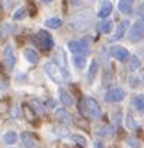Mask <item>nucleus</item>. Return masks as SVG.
<instances>
[{
	"mask_svg": "<svg viewBox=\"0 0 144 148\" xmlns=\"http://www.w3.org/2000/svg\"><path fill=\"white\" fill-rule=\"evenodd\" d=\"M96 73H98V61H95V60H93V61L90 62L89 70H88V80H89V83H92V82L95 80Z\"/></svg>",
	"mask_w": 144,
	"mask_h": 148,
	"instance_id": "nucleus-14",
	"label": "nucleus"
},
{
	"mask_svg": "<svg viewBox=\"0 0 144 148\" xmlns=\"http://www.w3.org/2000/svg\"><path fill=\"white\" fill-rule=\"evenodd\" d=\"M128 25H130V22H128V21H122V22L119 23L118 29L115 31V34H114V36H112V41H118L119 38H122V36L125 35V31H127Z\"/></svg>",
	"mask_w": 144,
	"mask_h": 148,
	"instance_id": "nucleus-9",
	"label": "nucleus"
},
{
	"mask_svg": "<svg viewBox=\"0 0 144 148\" xmlns=\"http://www.w3.org/2000/svg\"><path fill=\"white\" fill-rule=\"evenodd\" d=\"M101 31L105 32V34H109V32L112 31V22H111V21H103V22L101 23Z\"/></svg>",
	"mask_w": 144,
	"mask_h": 148,
	"instance_id": "nucleus-23",
	"label": "nucleus"
},
{
	"mask_svg": "<svg viewBox=\"0 0 144 148\" xmlns=\"http://www.w3.org/2000/svg\"><path fill=\"white\" fill-rule=\"evenodd\" d=\"M73 61H74V65H76L77 68H83V67L86 65V57H85L83 54H74Z\"/></svg>",
	"mask_w": 144,
	"mask_h": 148,
	"instance_id": "nucleus-19",
	"label": "nucleus"
},
{
	"mask_svg": "<svg viewBox=\"0 0 144 148\" xmlns=\"http://www.w3.org/2000/svg\"><path fill=\"white\" fill-rule=\"evenodd\" d=\"M143 38H144V19H140L131 26L128 39L130 42H140Z\"/></svg>",
	"mask_w": 144,
	"mask_h": 148,
	"instance_id": "nucleus-3",
	"label": "nucleus"
},
{
	"mask_svg": "<svg viewBox=\"0 0 144 148\" xmlns=\"http://www.w3.org/2000/svg\"><path fill=\"white\" fill-rule=\"evenodd\" d=\"M47 103H48V105H47V106H48V108H54V106H55V102H54V100H52V99H51V100H48V102H47Z\"/></svg>",
	"mask_w": 144,
	"mask_h": 148,
	"instance_id": "nucleus-30",
	"label": "nucleus"
},
{
	"mask_svg": "<svg viewBox=\"0 0 144 148\" xmlns=\"http://www.w3.org/2000/svg\"><path fill=\"white\" fill-rule=\"evenodd\" d=\"M95 148H105V147H103L102 141H96V142H95Z\"/></svg>",
	"mask_w": 144,
	"mask_h": 148,
	"instance_id": "nucleus-29",
	"label": "nucleus"
},
{
	"mask_svg": "<svg viewBox=\"0 0 144 148\" xmlns=\"http://www.w3.org/2000/svg\"><path fill=\"white\" fill-rule=\"evenodd\" d=\"M8 103L6 102H0V113H5L6 110H8Z\"/></svg>",
	"mask_w": 144,
	"mask_h": 148,
	"instance_id": "nucleus-28",
	"label": "nucleus"
},
{
	"mask_svg": "<svg viewBox=\"0 0 144 148\" xmlns=\"http://www.w3.org/2000/svg\"><path fill=\"white\" fill-rule=\"evenodd\" d=\"M60 100L64 106H71L73 105V97H71V95L65 90H60Z\"/></svg>",
	"mask_w": 144,
	"mask_h": 148,
	"instance_id": "nucleus-13",
	"label": "nucleus"
},
{
	"mask_svg": "<svg viewBox=\"0 0 144 148\" xmlns=\"http://www.w3.org/2000/svg\"><path fill=\"white\" fill-rule=\"evenodd\" d=\"M16 141H18V135H16V132H6L5 135H3V142L5 144H8V145H13V144H16Z\"/></svg>",
	"mask_w": 144,
	"mask_h": 148,
	"instance_id": "nucleus-18",
	"label": "nucleus"
},
{
	"mask_svg": "<svg viewBox=\"0 0 144 148\" xmlns=\"http://www.w3.org/2000/svg\"><path fill=\"white\" fill-rule=\"evenodd\" d=\"M44 70H45V73L48 74V77H50L54 83H57V84L64 83V80L67 79L65 70H63V67L57 65L55 62H47V64L44 65Z\"/></svg>",
	"mask_w": 144,
	"mask_h": 148,
	"instance_id": "nucleus-2",
	"label": "nucleus"
},
{
	"mask_svg": "<svg viewBox=\"0 0 144 148\" xmlns=\"http://www.w3.org/2000/svg\"><path fill=\"white\" fill-rule=\"evenodd\" d=\"M26 16V9L25 8H19L18 10H16V13L13 15V19L15 21H19V19H23Z\"/></svg>",
	"mask_w": 144,
	"mask_h": 148,
	"instance_id": "nucleus-24",
	"label": "nucleus"
},
{
	"mask_svg": "<svg viewBox=\"0 0 144 148\" xmlns=\"http://www.w3.org/2000/svg\"><path fill=\"white\" fill-rule=\"evenodd\" d=\"M3 61H5V65L10 70L13 68L15 62H16V58H15V54H13V49L10 45H6L5 47V51H3Z\"/></svg>",
	"mask_w": 144,
	"mask_h": 148,
	"instance_id": "nucleus-7",
	"label": "nucleus"
},
{
	"mask_svg": "<svg viewBox=\"0 0 144 148\" xmlns=\"http://www.w3.org/2000/svg\"><path fill=\"white\" fill-rule=\"evenodd\" d=\"M74 139H76V142H79L80 145H86V141H85L83 136H80V135H74Z\"/></svg>",
	"mask_w": 144,
	"mask_h": 148,
	"instance_id": "nucleus-27",
	"label": "nucleus"
},
{
	"mask_svg": "<svg viewBox=\"0 0 144 148\" xmlns=\"http://www.w3.org/2000/svg\"><path fill=\"white\" fill-rule=\"evenodd\" d=\"M21 139H22V144L26 148H32L35 145V136L31 132H22L21 134Z\"/></svg>",
	"mask_w": 144,
	"mask_h": 148,
	"instance_id": "nucleus-10",
	"label": "nucleus"
},
{
	"mask_svg": "<svg viewBox=\"0 0 144 148\" xmlns=\"http://www.w3.org/2000/svg\"><path fill=\"white\" fill-rule=\"evenodd\" d=\"M79 109H80V112H82L83 116L90 118V119H99L101 115H102L99 103L95 99H90V97L83 99L80 102V105H79Z\"/></svg>",
	"mask_w": 144,
	"mask_h": 148,
	"instance_id": "nucleus-1",
	"label": "nucleus"
},
{
	"mask_svg": "<svg viewBox=\"0 0 144 148\" xmlns=\"http://www.w3.org/2000/svg\"><path fill=\"white\" fill-rule=\"evenodd\" d=\"M35 41L38 42V45L44 49V51H50L54 47V41H52V36L47 32V31H39L35 36Z\"/></svg>",
	"mask_w": 144,
	"mask_h": 148,
	"instance_id": "nucleus-4",
	"label": "nucleus"
},
{
	"mask_svg": "<svg viewBox=\"0 0 144 148\" xmlns=\"http://www.w3.org/2000/svg\"><path fill=\"white\" fill-rule=\"evenodd\" d=\"M32 109H35V112L37 113H39V115H42L44 113V109H42V106H41V103H38L37 100H32Z\"/></svg>",
	"mask_w": 144,
	"mask_h": 148,
	"instance_id": "nucleus-25",
	"label": "nucleus"
},
{
	"mask_svg": "<svg viewBox=\"0 0 144 148\" xmlns=\"http://www.w3.org/2000/svg\"><path fill=\"white\" fill-rule=\"evenodd\" d=\"M68 49L73 54H85L89 51V44L86 41H70Z\"/></svg>",
	"mask_w": 144,
	"mask_h": 148,
	"instance_id": "nucleus-5",
	"label": "nucleus"
},
{
	"mask_svg": "<svg viewBox=\"0 0 144 148\" xmlns=\"http://www.w3.org/2000/svg\"><path fill=\"white\" fill-rule=\"evenodd\" d=\"M143 79H144V71H143Z\"/></svg>",
	"mask_w": 144,
	"mask_h": 148,
	"instance_id": "nucleus-33",
	"label": "nucleus"
},
{
	"mask_svg": "<svg viewBox=\"0 0 144 148\" xmlns=\"http://www.w3.org/2000/svg\"><path fill=\"white\" fill-rule=\"evenodd\" d=\"M130 67H131V70H135V68H138V67H140V61H138V58H137V57H132Z\"/></svg>",
	"mask_w": 144,
	"mask_h": 148,
	"instance_id": "nucleus-26",
	"label": "nucleus"
},
{
	"mask_svg": "<svg viewBox=\"0 0 144 148\" xmlns=\"http://www.w3.org/2000/svg\"><path fill=\"white\" fill-rule=\"evenodd\" d=\"M111 12H112V5H111V2H105L98 15H99V18H108V16L111 15Z\"/></svg>",
	"mask_w": 144,
	"mask_h": 148,
	"instance_id": "nucleus-17",
	"label": "nucleus"
},
{
	"mask_svg": "<svg viewBox=\"0 0 144 148\" xmlns=\"http://www.w3.org/2000/svg\"><path fill=\"white\" fill-rule=\"evenodd\" d=\"M118 9L121 13H125V15H130L131 10H132V0H119L118 3Z\"/></svg>",
	"mask_w": 144,
	"mask_h": 148,
	"instance_id": "nucleus-11",
	"label": "nucleus"
},
{
	"mask_svg": "<svg viewBox=\"0 0 144 148\" xmlns=\"http://www.w3.org/2000/svg\"><path fill=\"white\" fill-rule=\"evenodd\" d=\"M42 2H45V3H50V2H52V0H42Z\"/></svg>",
	"mask_w": 144,
	"mask_h": 148,
	"instance_id": "nucleus-31",
	"label": "nucleus"
},
{
	"mask_svg": "<svg viewBox=\"0 0 144 148\" xmlns=\"http://www.w3.org/2000/svg\"><path fill=\"white\" fill-rule=\"evenodd\" d=\"M23 55H25V58H26L29 62H32V64L38 62V58H39V55H38V52H37V51H34V49L28 48V49H25Z\"/></svg>",
	"mask_w": 144,
	"mask_h": 148,
	"instance_id": "nucleus-15",
	"label": "nucleus"
},
{
	"mask_svg": "<svg viewBox=\"0 0 144 148\" xmlns=\"http://www.w3.org/2000/svg\"><path fill=\"white\" fill-rule=\"evenodd\" d=\"M22 110H23V113H25V118H26L29 122H34V121H35V115H37V112L32 109V106H29V105H23V106H22Z\"/></svg>",
	"mask_w": 144,
	"mask_h": 148,
	"instance_id": "nucleus-16",
	"label": "nucleus"
},
{
	"mask_svg": "<svg viewBox=\"0 0 144 148\" xmlns=\"http://www.w3.org/2000/svg\"><path fill=\"white\" fill-rule=\"evenodd\" d=\"M124 97H125V92L122 89H111L105 95V100L106 102H121Z\"/></svg>",
	"mask_w": 144,
	"mask_h": 148,
	"instance_id": "nucleus-8",
	"label": "nucleus"
},
{
	"mask_svg": "<svg viewBox=\"0 0 144 148\" xmlns=\"http://www.w3.org/2000/svg\"><path fill=\"white\" fill-rule=\"evenodd\" d=\"M5 2H6V5H10V0H5Z\"/></svg>",
	"mask_w": 144,
	"mask_h": 148,
	"instance_id": "nucleus-32",
	"label": "nucleus"
},
{
	"mask_svg": "<svg viewBox=\"0 0 144 148\" xmlns=\"http://www.w3.org/2000/svg\"><path fill=\"white\" fill-rule=\"evenodd\" d=\"M109 54H111L114 58H116L118 61H127V60L130 58L128 51H127L124 47H121V45H114V47H111Z\"/></svg>",
	"mask_w": 144,
	"mask_h": 148,
	"instance_id": "nucleus-6",
	"label": "nucleus"
},
{
	"mask_svg": "<svg viewBox=\"0 0 144 148\" xmlns=\"http://www.w3.org/2000/svg\"><path fill=\"white\" fill-rule=\"evenodd\" d=\"M55 119L58 122H63V123H70L71 122V118H70L68 112L64 110V109H57L55 110Z\"/></svg>",
	"mask_w": 144,
	"mask_h": 148,
	"instance_id": "nucleus-12",
	"label": "nucleus"
},
{
	"mask_svg": "<svg viewBox=\"0 0 144 148\" xmlns=\"http://www.w3.org/2000/svg\"><path fill=\"white\" fill-rule=\"evenodd\" d=\"M132 105H134L135 109H138V110H144V96H137V97H134Z\"/></svg>",
	"mask_w": 144,
	"mask_h": 148,
	"instance_id": "nucleus-21",
	"label": "nucleus"
},
{
	"mask_svg": "<svg viewBox=\"0 0 144 148\" xmlns=\"http://www.w3.org/2000/svg\"><path fill=\"white\" fill-rule=\"evenodd\" d=\"M79 19H80V16H76L74 19H71V23H70V25H71V28H74V29H80V26H79V25L76 23V22H77ZM80 23H82V28H83V29L89 26V23H88L86 21H80Z\"/></svg>",
	"mask_w": 144,
	"mask_h": 148,
	"instance_id": "nucleus-22",
	"label": "nucleus"
},
{
	"mask_svg": "<svg viewBox=\"0 0 144 148\" xmlns=\"http://www.w3.org/2000/svg\"><path fill=\"white\" fill-rule=\"evenodd\" d=\"M61 19H58V18H51V19H47L45 21V25L48 26V28H51V29H57V28H60L61 26Z\"/></svg>",
	"mask_w": 144,
	"mask_h": 148,
	"instance_id": "nucleus-20",
	"label": "nucleus"
}]
</instances>
